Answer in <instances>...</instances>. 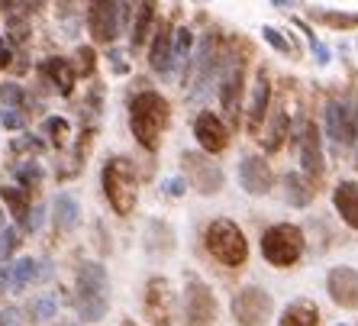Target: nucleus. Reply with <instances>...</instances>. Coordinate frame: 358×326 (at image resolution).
I'll return each instance as SVG.
<instances>
[{
	"instance_id": "f704fd0d",
	"label": "nucleus",
	"mask_w": 358,
	"mask_h": 326,
	"mask_svg": "<svg viewBox=\"0 0 358 326\" xmlns=\"http://www.w3.org/2000/svg\"><path fill=\"white\" fill-rule=\"evenodd\" d=\"M0 104L3 107H20L23 104V87L20 84H0Z\"/></svg>"
},
{
	"instance_id": "c85d7f7f",
	"label": "nucleus",
	"mask_w": 358,
	"mask_h": 326,
	"mask_svg": "<svg viewBox=\"0 0 358 326\" xmlns=\"http://www.w3.org/2000/svg\"><path fill=\"white\" fill-rule=\"evenodd\" d=\"M284 187H287V204H291V207H310V204H313V187H310L297 171H287V175H284Z\"/></svg>"
},
{
	"instance_id": "ea45409f",
	"label": "nucleus",
	"mask_w": 358,
	"mask_h": 326,
	"mask_svg": "<svg viewBox=\"0 0 358 326\" xmlns=\"http://www.w3.org/2000/svg\"><path fill=\"white\" fill-rule=\"evenodd\" d=\"M310 49H313V55H317V65H329V49H326L317 36L310 39Z\"/></svg>"
},
{
	"instance_id": "bb28decb",
	"label": "nucleus",
	"mask_w": 358,
	"mask_h": 326,
	"mask_svg": "<svg viewBox=\"0 0 358 326\" xmlns=\"http://www.w3.org/2000/svg\"><path fill=\"white\" fill-rule=\"evenodd\" d=\"M36 268H39V262L29 259V255H23V259H17L13 265H7V288L10 291H23L36 278Z\"/></svg>"
},
{
	"instance_id": "473e14b6",
	"label": "nucleus",
	"mask_w": 358,
	"mask_h": 326,
	"mask_svg": "<svg viewBox=\"0 0 358 326\" xmlns=\"http://www.w3.org/2000/svg\"><path fill=\"white\" fill-rule=\"evenodd\" d=\"M42 129H45V136H49L52 143H59V146L71 136V126H68L65 117H49L45 123H42Z\"/></svg>"
},
{
	"instance_id": "58836bf2",
	"label": "nucleus",
	"mask_w": 358,
	"mask_h": 326,
	"mask_svg": "<svg viewBox=\"0 0 358 326\" xmlns=\"http://www.w3.org/2000/svg\"><path fill=\"white\" fill-rule=\"evenodd\" d=\"M33 317L36 320H52V317H55V301H52L49 294H45V297H39V301L33 304Z\"/></svg>"
},
{
	"instance_id": "b1692460",
	"label": "nucleus",
	"mask_w": 358,
	"mask_h": 326,
	"mask_svg": "<svg viewBox=\"0 0 358 326\" xmlns=\"http://www.w3.org/2000/svg\"><path fill=\"white\" fill-rule=\"evenodd\" d=\"M333 204H336V210H339V217L345 220L352 229H358V184L339 181L333 191Z\"/></svg>"
},
{
	"instance_id": "8fccbe9b",
	"label": "nucleus",
	"mask_w": 358,
	"mask_h": 326,
	"mask_svg": "<svg viewBox=\"0 0 358 326\" xmlns=\"http://www.w3.org/2000/svg\"><path fill=\"white\" fill-rule=\"evenodd\" d=\"M336 326H349V323H336Z\"/></svg>"
},
{
	"instance_id": "cd10ccee",
	"label": "nucleus",
	"mask_w": 358,
	"mask_h": 326,
	"mask_svg": "<svg viewBox=\"0 0 358 326\" xmlns=\"http://www.w3.org/2000/svg\"><path fill=\"white\" fill-rule=\"evenodd\" d=\"M152 23H155V0H142L139 13H136V23H133V49L145 45V39L152 33Z\"/></svg>"
},
{
	"instance_id": "f3484780",
	"label": "nucleus",
	"mask_w": 358,
	"mask_h": 326,
	"mask_svg": "<svg viewBox=\"0 0 358 326\" xmlns=\"http://www.w3.org/2000/svg\"><path fill=\"white\" fill-rule=\"evenodd\" d=\"M268 104H271V81H268V71L262 68L255 84H252V94H249V110H245V129L249 133H259L262 129V120L268 113Z\"/></svg>"
},
{
	"instance_id": "7ed1b4c3",
	"label": "nucleus",
	"mask_w": 358,
	"mask_h": 326,
	"mask_svg": "<svg viewBox=\"0 0 358 326\" xmlns=\"http://www.w3.org/2000/svg\"><path fill=\"white\" fill-rule=\"evenodd\" d=\"M203 246L223 268H242L249 262V239L239 223L229 217H217L203 233Z\"/></svg>"
},
{
	"instance_id": "7c9ffc66",
	"label": "nucleus",
	"mask_w": 358,
	"mask_h": 326,
	"mask_svg": "<svg viewBox=\"0 0 358 326\" xmlns=\"http://www.w3.org/2000/svg\"><path fill=\"white\" fill-rule=\"evenodd\" d=\"M313 17H317L320 23L333 26V29H355L358 26V13H342V10H317Z\"/></svg>"
},
{
	"instance_id": "9b49d317",
	"label": "nucleus",
	"mask_w": 358,
	"mask_h": 326,
	"mask_svg": "<svg viewBox=\"0 0 358 326\" xmlns=\"http://www.w3.org/2000/svg\"><path fill=\"white\" fill-rule=\"evenodd\" d=\"M181 165H184V178L187 184H194L203 197H213V194L223 191V168L210 155H197V152H184L181 155Z\"/></svg>"
},
{
	"instance_id": "79ce46f5",
	"label": "nucleus",
	"mask_w": 358,
	"mask_h": 326,
	"mask_svg": "<svg viewBox=\"0 0 358 326\" xmlns=\"http://www.w3.org/2000/svg\"><path fill=\"white\" fill-rule=\"evenodd\" d=\"M117 20H120V33L129 26V3L126 0H117Z\"/></svg>"
},
{
	"instance_id": "72a5a7b5",
	"label": "nucleus",
	"mask_w": 358,
	"mask_h": 326,
	"mask_svg": "<svg viewBox=\"0 0 358 326\" xmlns=\"http://www.w3.org/2000/svg\"><path fill=\"white\" fill-rule=\"evenodd\" d=\"M262 36H265L268 45H271L275 52H281V55H291V52H294V49H291V42L284 39V36L278 33L275 26H262Z\"/></svg>"
},
{
	"instance_id": "37998d69",
	"label": "nucleus",
	"mask_w": 358,
	"mask_h": 326,
	"mask_svg": "<svg viewBox=\"0 0 358 326\" xmlns=\"http://www.w3.org/2000/svg\"><path fill=\"white\" fill-rule=\"evenodd\" d=\"M78 59H81V75H91V59H94V52L87 49V45H81V49H78Z\"/></svg>"
},
{
	"instance_id": "6ab92c4d",
	"label": "nucleus",
	"mask_w": 358,
	"mask_h": 326,
	"mask_svg": "<svg viewBox=\"0 0 358 326\" xmlns=\"http://www.w3.org/2000/svg\"><path fill=\"white\" fill-rule=\"evenodd\" d=\"M245 84V71H242V65L236 62V65H229L223 71V87H220V104H223V113L229 120L239 117V104H242V87Z\"/></svg>"
},
{
	"instance_id": "5701e85b",
	"label": "nucleus",
	"mask_w": 358,
	"mask_h": 326,
	"mask_svg": "<svg viewBox=\"0 0 358 326\" xmlns=\"http://www.w3.org/2000/svg\"><path fill=\"white\" fill-rule=\"evenodd\" d=\"M42 75H45L52 84H55V91H59L62 97H68V94L75 91L78 71L71 68V62H68V59H59V55L45 59V62H42Z\"/></svg>"
},
{
	"instance_id": "f8f14e48",
	"label": "nucleus",
	"mask_w": 358,
	"mask_h": 326,
	"mask_svg": "<svg viewBox=\"0 0 358 326\" xmlns=\"http://www.w3.org/2000/svg\"><path fill=\"white\" fill-rule=\"evenodd\" d=\"M326 291L329 301L342 310H358V268L333 265L326 271Z\"/></svg>"
},
{
	"instance_id": "c9c22d12",
	"label": "nucleus",
	"mask_w": 358,
	"mask_h": 326,
	"mask_svg": "<svg viewBox=\"0 0 358 326\" xmlns=\"http://www.w3.org/2000/svg\"><path fill=\"white\" fill-rule=\"evenodd\" d=\"M0 123L7 126L10 133L23 129V110H20V107H3V113H0Z\"/></svg>"
},
{
	"instance_id": "aec40b11",
	"label": "nucleus",
	"mask_w": 358,
	"mask_h": 326,
	"mask_svg": "<svg viewBox=\"0 0 358 326\" xmlns=\"http://www.w3.org/2000/svg\"><path fill=\"white\" fill-rule=\"evenodd\" d=\"M191 49H194V33L178 26L175 29V45H171V68H168V81H184L187 68H191Z\"/></svg>"
},
{
	"instance_id": "0eeeda50",
	"label": "nucleus",
	"mask_w": 358,
	"mask_h": 326,
	"mask_svg": "<svg viewBox=\"0 0 358 326\" xmlns=\"http://www.w3.org/2000/svg\"><path fill=\"white\" fill-rule=\"evenodd\" d=\"M229 313H233L236 326H268V320L275 313V297L262 285H242L233 294Z\"/></svg>"
},
{
	"instance_id": "f03ea898",
	"label": "nucleus",
	"mask_w": 358,
	"mask_h": 326,
	"mask_svg": "<svg viewBox=\"0 0 358 326\" xmlns=\"http://www.w3.org/2000/svg\"><path fill=\"white\" fill-rule=\"evenodd\" d=\"M75 307L84 323H100L110 310V278L100 262H84L78 268L75 285Z\"/></svg>"
},
{
	"instance_id": "a19ab883",
	"label": "nucleus",
	"mask_w": 358,
	"mask_h": 326,
	"mask_svg": "<svg viewBox=\"0 0 358 326\" xmlns=\"http://www.w3.org/2000/svg\"><path fill=\"white\" fill-rule=\"evenodd\" d=\"M42 220H45V210L33 207V210H29V217H26V229H29V233H36V229L42 226Z\"/></svg>"
},
{
	"instance_id": "f257e3e1",
	"label": "nucleus",
	"mask_w": 358,
	"mask_h": 326,
	"mask_svg": "<svg viewBox=\"0 0 358 326\" xmlns=\"http://www.w3.org/2000/svg\"><path fill=\"white\" fill-rule=\"evenodd\" d=\"M168 126H171V104L159 91H142L129 101V129L139 146L159 149Z\"/></svg>"
},
{
	"instance_id": "de8ad7c7",
	"label": "nucleus",
	"mask_w": 358,
	"mask_h": 326,
	"mask_svg": "<svg viewBox=\"0 0 358 326\" xmlns=\"http://www.w3.org/2000/svg\"><path fill=\"white\" fill-rule=\"evenodd\" d=\"M271 3H275V7H294L297 0H271Z\"/></svg>"
},
{
	"instance_id": "09e8293b",
	"label": "nucleus",
	"mask_w": 358,
	"mask_h": 326,
	"mask_svg": "<svg viewBox=\"0 0 358 326\" xmlns=\"http://www.w3.org/2000/svg\"><path fill=\"white\" fill-rule=\"evenodd\" d=\"M355 168H358V139H355Z\"/></svg>"
},
{
	"instance_id": "ddd939ff",
	"label": "nucleus",
	"mask_w": 358,
	"mask_h": 326,
	"mask_svg": "<svg viewBox=\"0 0 358 326\" xmlns=\"http://www.w3.org/2000/svg\"><path fill=\"white\" fill-rule=\"evenodd\" d=\"M194 139L207 155H220L229 149V129L213 110H200L194 117Z\"/></svg>"
},
{
	"instance_id": "412c9836",
	"label": "nucleus",
	"mask_w": 358,
	"mask_h": 326,
	"mask_svg": "<svg viewBox=\"0 0 358 326\" xmlns=\"http://www.w3.org/2000/svg\"><path fill=\"white\" fill-rule=\"evenodd\" d=\"M278 326H320V307L310 297H294L284 304Z\"/></svg>"
},
{
	"instance_id": "393cba45",
	"label": "nucleus",
	"mask_w": 358,
	"mask_h": 326,
	"mask_svg": "<svg viewBox=\"0 0 358 326\" xmlns=\"http://www.w3.org/2000/svg\"><path fill=\"white\" fill-rule=\"evenodd\" d=\"M52 223L59 226L62 233L78 229V223H81V204H78V197H71V194H59L55 204H52Z\"/></svg>"
},
{
	"instance_id": "a211bd4d",
	"label": "nucleus",
	"mask_w": 358,
	"mask_h": 326,
	"mask_svg": "<svg viewBox=\"0 0 358 326\" xmlns=\"http://www.w3.org/2000/svg\"><path fill=\"white\" fill-rule=\"evenodd\" d=\"M171 45H175V29L168 23H162L149 45V68L159 78H165V81H168V68H171Z\"/></svg>"
},
{
	"instance_id": "9d476101",
	"label": "nucleus",
	"mask_w": 358,
	"mask_h": 326,
	"mask_svg": "<svg viewBox=\"0 0 358 326\" xmlns=\"http://www.w3.org/2000/svg\"><path fill=\"white\" fill-rule=\"evenodd\" d=\"M142 310L145 317L152 320L155 326H168L175 320V310H178V297H175V288L168 281L165 275H155L145 281V291H142Z\"/></svg>"
},
{
	"instance_id": "dca6fc26",
	"label": "nucleus",
	"mask_w": 358,
	"mask_h": 326,
	"mask_svg": "<svg viewBox=\"0 0 358 326\" xmlns=\"http://www.w3.org/2000/svg\"><path fill=\"white\" fill-rule=\"evenodd\" d=\"M297 159L303 175H323V143H320V129L313 123H303V129L297 133Z\"/></svg>"
},
{
	"instance_id": "423d86ee",
	"label": "nucleus",
	"mask_w": 358,
	"mask_h": 326,
	"mask_svg": "<svg viewBox=\"0 0 358 326\" xmlns=\"http://www.w3.org/2000/svg\"><path fill=\"white\" fill-rule=\"evenodd\" d=\"M220 301L213 288L197 275H187L184 281V326H217Z\"/></svg>"
},
{
	"instance_id": "c03bdc74",
	"label": "nucleus",
	"mask_w": 358,
	"mask_h": 326,
	"mask_svg": "<svg viewBox=\"0 0 358 326\" xmlns=\"http://www.w3.org/2000/svg\"><path fill=\"white\" fill-rule=\"evenodd\" d=\"M17 320H20L17 310H3L0 313V326H17Z\"/></svg>"
},
{
	"instance_id": "1a4fd4ad",
	"label": "nucleus",
	"mask_w": 358,
	"mask_h": 326,
	"mask_svg": "<svg viewBox=\"0 0 358 326\" xmlns=\"http://www.w3.org/2000/svg\"><path fill=\"white\" fill-rule=\"evenodd\" d=\"M323 123H326V136L336 149H345L358 139V104L352 97L345 101H329L323 110Z\"/></svg>"
},
{
	"instance_id": "4be33fe9",
	"label": "nucleus",
	"mask_w": 358,
	"mask_h": 326,
	"mask_svg": "<svg viewBox=\"0 0 358 326\" xmlns=\"http://www.w3.org/2000/svg\"><path fill=\"white\" fill-rule=\"evenodd\" d=\"M142 239H145V252L149 255H171L175 252V229L165 220H149Z\"/></svg>"
},
{
	"instance_id": "49530a36",
	"label": "nucleus",
	"mask_w": 358,
	"mask_h": 326,
	"mask_svg": "<svg viewBox=\"0 0 358 326\" xmlns=\"http://www.w3.org/2000/svg\"><path fill=\"white\" fill-rule=\"evenodd\" d=\"M42 7H45V0H23V10H26V13H39Z\"/></svg>"
},
{
	"instance_id": "2eb2a0df",
	"label": "nucleus",
	"mask_w": 358,
	"mask_h": 326,
	"mask_svg": "<svg viewBox=\"0 0 358 326\" xmlns=\"http://www.w3.org/2000/svg\"><path fill=\"white\" fill-rule=\"evenodd\" d=\"M87 29H91L94 42H113L120 36V20H117V0H91L87 10Z\"/></svg>"
},
{
	"instance_id": "4468645a",
	"label": "nucleus",
	"mask_w": 358,
	"mask_h": 326,
	"mask_svg": "<svg viewBox=\"0 0 358 326\" xmlns=\"http://www.w3.org/2000/svg\"><path fill=\"white\" fill-rule=\"evenodd\" d=\"M275 184V171L265 162V155H242L239 162V187L252 197H265Z\"/></svg>"
},
{
	"instance_id": "a878e982",
	"label": "nucleus",
	"mask_w": 358,
	"mask_h": 326,
	"mask_svg": "<svg viewBox=\"0 0 358 326\" xmlns=\"http://www.w3.org/2000/svg\"><path fill=\"white\" fill-rule=\"evenodd\" d=\"M0 201L7 204L10 217L17 220L20 226H26V217H29V191H23V187H13V184H0Z\"/></svg>"
},
{
	"instance_id": "39448f33",
	"label": "nucleus",
	"mask_w": 358,
	"mask_h": 326,
	"mask_svg": "<svg viewBox=\"0 0 358 326\" xmlns=\"http://www.w3.org/2000/svg\"><path fill=\"white\" fill-rule=\"evenodd\" d=\"M262 259L271 268H294L303 259V233L294 223H275L262 233Z\"/></svg>"
},
{
	"instance_id": "2f4dec72",
	"label": "nucleus",
	"mask_w": 358,
	"mask_h": 326,
	"mask_svg": "<svg viewBox=\"0 0 358 326\" xmlns=\"http://www.w3.org/2000/svg\"><path fill=\"white\" fill-rule=\"evenodd\" d=\"M13 175H17L20 187L23 191H36L42 184V175H39V165H33V162H26V165H17L13 168Z\"/></svg>"
},
{
	"instance_id": "4c0bfd02",
	"label": "nucleus",
	"mask_w": 358,
	"mask_h": 326,
	"mask_svg": "<svg viewBox=\"0 0 358 326\" xmlns=\"http://www.w3.org/2000/svg\"><path fill=\"white\" fill-rule=\"evenodd\" d=\"M17 239H20L17 226H7V229H3V233H0V259H7L10 252L17 249Z\"/></svg>"
},
{
	"instance_id": "6e6552de",
	"label": "nucleus",
	"mask_w": 358,
	"mask_h": 326,
	"mask_svg": "<svg viewBox=\"0 0 358 326\" xmlns=\"http://www.w3.org/2000/svg\"><path fill=\"white\" fill-rule=\"evenodd\" d=\"M194 65V87H191V97L194 101H203L213 87L220 75H223V55H220V39L217 33H203L197 45V55L191 59Z\"/></svg>"
},
{
	"instance_id": "c756f323",
	"label": "nucleus",
	"mask_w": 358,
	"mask_h": 326,
	"mask_svg": "<svg viewBox=\"0 0 358 326\" xmlns=\"http://www.w3.org/2000/svg\"><path fill=\"white\" fill-rule=\"evenodd\" d=\"M284 139H287V113L281 107H275V117H271V126H268L262 146H265V152H278L284 146Z\"/></svg>"
},
{
	"instance_id": "20e7f679",
	"label": "nucleus",
	"mask_w": 358,
	"mask_h": 326,
	"mask_svg": "<svg viewBox=\"0 0 358 326\" xmlns=\"http://www.w3.org/2000/svg\"><path fill=\"white\" fill-rule=\"evenodd\" d=\"M100 187H103V197H107L110 210L117 217H129L136 210V175H133V165L126 159H110L100 171Z\"/></svg>"
},
{
	"instance_id": "e433bc0d",
	"label": "nucleus",
	"mask_w": 358,
	"mask_h": 326,
	"mask_svg": "<svg viewBox=\"0 0 358 326\" xmlns=\"http://www.w3.org/2000/svg\"><path fill=\"white\" fill-rule=\"evenodd\" d=\"M162 191H165L168 197H184V191H187V178L184 175L165 178V181H162Z\"/></svg>"
},
{
	"instance_id": "a18cd8bd",
	"label": "nucleus",
	"mask_w": 358,
	"mask_h": 326,
	"mask_svg": "<svg viewBox=\"0 0 358 326\" xmlns=\"http://www.w3.org/2000/svg\"><path fill=\"white\" fill-rule=\"evenodd\" d=\"M0 10H7V13H17V10H23V0H0Z\"/></svg>"
}]
</instances>
